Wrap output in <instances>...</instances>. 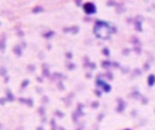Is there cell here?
<instances>
[{
	"label": "cell",
	"instance_id": "cell-1",
	"mask_svg": "<svg viewBox=\"0 0 155 130\" xmlns=\"http://www.w3.org/2000/svg\"><path fill=\"white\" fill-rule=\"evenodd\" d=\"M154 80H155V78H154V77H153V75H151V78H150V77H149V83H151V84H150V85H153V83H154Z\"/></svg>",
	"mask_w": 155,
	"mask_h": 130
}]
</instances>
